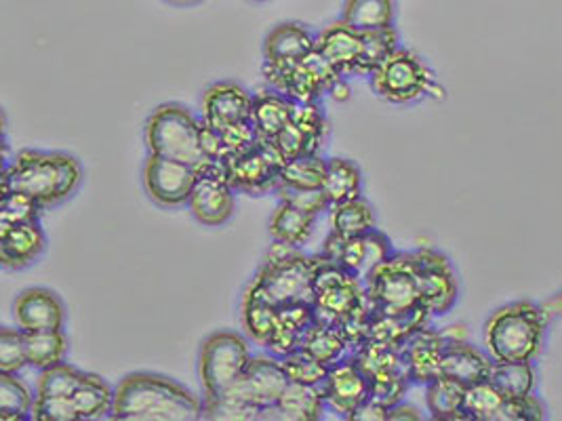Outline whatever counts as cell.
I'll list each match as a JSON object with an SVG mask.
<instances>
[{"instance_id": "52", "label": "cell", "mask_w": 562, "mask_h": 421, "mask_svg": "<svg viewBox=\"0 0 562 421\" xmlns=\"http://www.w3.org/2000/svg\"><path fill=\"white\" fill-rule=\"evenodd\" d=\"M398 420H422V413H419L415 407H411V405L398 402V405H394V407L390 409L387 421Z\"/></svg>"}, {"instance_id": "19", "label": "cell", "mask_w": 562, "mask_h": 421, "mask_svg": "<svg viewBox=\"0 0 562 421\" xmlns=\"http://www.w3.org/2000/svg\"><path fill=\"white\" fill-rule=\"evenodd\" d=\"M447 342V331H435L430 327H422L411 333L401 352L413 384L428 386L442 375V354Z\"/></svg>"}, {"instance_id": "14", "label": "cell", "mask_w": 562, "mask_h": 421, "mask_svg": "<svg viewBox=\"0 0 562 421\" xmlns=\"http://www.w3.org/2000/svg\"><path fill=\"white\" fill-rule=\"evenodd\" d=\"M282 164L284 162L277 155V150L268 141L259 139L254 150L228 158L224 162V171L236 192L263 196L279 190Z\"/></svg>"}, {"instance_id": "36", "label": "cell", "mask_w": 562, "mask_h": 421, "mask_svg": "<svg viewBox=\"0 0 562 421\" xmlns=\"http://www.w3.org/2000/svg\"><path fill=\"white\" fill-rule=\"evenodd\" d=\"M27 367L43 371V368L59 365L68 356V335L66 331H34L26 333Z\"/></svg>"}, {"instance_id": "48", "label": "cell", "mask_w": 562, "mask_h": 421, "mask_svg": "<svg viewBox=\"0 0 562 421\" xmlns=\"http://www.w3.org/2000/svg\"><path fill=\"white\" fill-rule=\"evenodd\" d=\"M546 418V409L533 395L506 398L499 421H539Z\"/></svg>"}, {"instance_id": "1", "label": "cell", "mask_w": 562, "mask_h": 421, "mask_svg": "<svg viewBox=\"0 0 562 421\" xmlns=\"http://www.w3.org/2000/svg\"><path fill=\"white\" fill-rule=\"evenodd\" d=\"M205 400L171 377L128 373L114 388V421L203 420Z\"/></svg>"}, {"instance_id": "6", "label": "cell", "mask_w": 562, "mask_h": 421, "mask_svg": "<svg viewBox=\"0 0 562 421\" xmlns=\"http://www.w3.org/2000/svg\"><path fill=\"white\" fill-rule=\"evenodd\" d=\"M144 139L148 155L179 160L199 171L211 162L201 146V121L186 105L154 107L144 127Z\"/></svg>"}, {"instance_id": "33", "label": "cell", "mask_w": 562, "mask_h": 421, "mask_svg": "<svg viewBox=\"0 0 562 421\" xmlns=\"http://www.w3.org/2000/svg\"><path fill=\"white\" fill-rule=\"evenodd\" d=\"M72 400L77 405L80 421L105 420L112 416L114 388H110L102 375L85 373Z\"/></svg>"}, {"instance_id": "46", "label": "cell", "mask_w": 562, "mask_h": 421, "mask_svg": "<svg viewBox=\"0 0 562 421\" xmlns=\"http://www.w3.org/2000/svg\"><path fill=\"white\" fill-rule=\"evenodd\" d=\"M27 367L26 335L24 331L2 327L0 329V371L20 375Z\"/></svg>"}, {"instance_id": "11", "label": "cell", "mask_w": 562, "mask_h": 421, "mask_svg": "<svg viewBox=\"0 0 562 421\" xmlns=\"http://www.w3.org/2000/svg\"><path fill=\"white\" fill-rule=\"evenodd\" d=\"M289 386V377L281 365V359L274 354L254 356L245 373L220 396L232 402L245 405L263 413L281 400L282 392Z\"/></svg>"}, {"instance_id": "53", "label": "cell", "mask_w": 562, "mask_h": 421, "mask_svg": "<svg viewBox=\"0 0 562 421\" xmlns=\"http://www.w3.org/2000/svg\"><path fill=\"white\" fill-rule=\"evenodd\" d=\"M329 95H331L335 102H348V100H350L352 89H350V84H348L346 77H341V79L337 80V82L333 84Z\"/></svg>"}, {"instance_id": "49", "label": "cell", "mask_w": 562, "mask_h": 421, "mask_svg": "<svg viewBox=\"0 0 562 421\" xmlns=\"http://www.w3.org/2000/svg\"><path fill=\"white\" fill-rule=\"evenodd\" d=\"M279 198L286 201L300 209L307 210V213H314V215H321L325 210L331 209L327 196L323 190H291V187H279L277 190Z\"/></svg>"}, {"instance_id": "25", "label": "cell", "mask_w": 562, "mask_h": 421, "mask_svg": "<svg viewBox=\"0 0 562 421\" xmlns=\"http://www.w3.org/2000/svg\"><path fill=\"white\" fill-rule=\"evenodd\" d=\"M316 49V34L300 22H282L266 34L263 61L295 64Z\"/></svg>"}, {"instance_id": "27", "label": "cell", "mask_w": 562, "mask_h": 421, "mask_svg": "<svg viewBox=\"0 0 562 421\" xmlns=\"http://www.w3.org/2000/svg\"><path fill=\"white\" fill-rule=\"evenodd\" d=\"M297 104L274 89H263L254 95L251 123L256 127L257 137L272 141L279 133L293 121Z\"/></svg>"}, {"instance_id": "10", "label": "cell", "mask_w": 562, "mask_h": 421, "mask_svg": "<svg viewBox=\"0 0 562 421\" xmlns=\"http://www.w3.org/2000/svg\"><path fill=\"white\" fill-rule=\"evenodd\" d=\"M254 359L251 343L236 331H215L201 343L199 377L203 398H220L245 373Z\"/></svg>"}, {"instance_id": "41", "label": "cell", "mask_w": 562, "mask_h": 421, "mask_svg": "<svg viewBox=\"0 0 562 421\" xmlns=\"http://www.w3.org/2000/svg\"><path fill=\"white\" fill-rule=\"evenodd\" d=\"M504 405H506V396L502 395L488 379L465 388V398H463L465 420L499 421Z\"/></svg>"}, {"instance_id": "32", "label": "cell", "mask_w": 562, "mask_h": 421, "mask_svg": "<svg viewBox=\"0 0 562 421\" xmlns=\"http://www.w3.org/2000/svg\"><path fill=\"white\" fill-rule=\"evenodd\" d=\"M396 4L394 0H346L341 9V22L355 27L360 34L394 26Z\"/></svg>"}, {"instance_id": "38", "label": "cell", "mask_w": 562, "mask_h": 421, "mask_svg": "<svg viewBox=\"0 0 562 421\" xmlns=\"http://www.w3.org/2000/svg\"><path fill=\"white\" fill-rule=\"evenodd\" d=\"M34 400L36 395H32V390L15 373L0 371V420H30Z\"/></svg>"}, {"instance_id": "51", "label": "cell", "mask_w": 562, "mask_h": 421, "mask_svg": "<svg viewBox=\"0 0 562 421\" xmlns=\"http://www.w3.org/2000/svg\"><path fill=\"white\" fill-rule=\"evenodd\" d=\"M387 413H390V409L385 405L369 398L350 416V421H387Z\"/></svg>"}, {"instance_id": "28", "label": "cell", "mask_w": 562, "mask_h": 421, "mask_svg": "<svg viewBox=\"0 0 562 421\" xmlns=\"http://www.w3.org/2000/svg\"><path fill=\"white\" fill-rule=\"evenodd\" d=\"M316 219H318V215L300 209L286 201H281L270 217L268 232H270V238L277 242L304 247L314 235Z\"/></svg>"}, {"instance_id": "55", "label": "cell", "mask_w": 562, "mask_h": 421, "mask_svg": "<svg viewBox=\"0 0 562 421\" xmlns=\"http://www.w3.org/2000/svg\"><path fill=\"white\" fill-rule=\"evenodd\" d=\"M256 2H263V0H256Z\"/></svg>"}, {"instance_id": "12", "label": "cell", "mask_w": 562, "mask_h": 421, "mask_svg": "<svg viewBox=\"0 0 562 421\" xmlns=\"http://www.w3.org/2000/svg\"><path fill=\"white\" fill-rule=\"evenodd\" d=\"M142 180L154 205L162 209H179L188 207L194 185L199 182V169L171 158L148 155Z\"/></svg>"}, {"instance_id": "35", "label": "cell", "mask_w": 562, "mask_h": 421, "mask_svg": "<svg viewBox=\"0 0 562 421\" xmlns=\"http://www.w3.org/2000/svg\"><path fill=\"white\" fill-rule=\"evenodd\" d=\"M331 213V232L339 237H362L378 228L375 210L367 198H355L341 205H335Z\"/></svg>"}, {"instance_id": "23", "label": "cell", "mask_w": 562, "mask_h": 421, "mask_svg": "<svg viewBox=\"0 0 562 421\" xmlns=\"http://www.w3.org/2000/svg\"><path fill=\"white\" fill-rule=\"evenodd\" d=\"M493 365L495 363L488 354L465 340H449L445 345L442 375L460 382L463 386L486 382L491 377Z\"/></svg>"}, {"instance_id": "8", "label": "cell", "mask_w": 562, "mask_h": 421, "mask_svg": "<svg viewBox=\"0 0 562 421\" xmlns=\"http://www.w3.org/2000/svg\"><path fill=\"white\" fill-rule=\"evenodd\" d=\"M373 93L387 104L407 105L426 98H438L440 87L432 68L411 49L398 47L369 77Z\"/></svg>"}, {"instance_id": "3", "label": "cell", "mask_w": 562, "mask_h": 421, "mask_svg": "<svg viewBox=\"0 0 562 421\" xmlns=\"http://www.w3.org/2000/svg\"><path fill=\"white\" fill-rule=\"evenodd\" d=\"M82 178V167L72 155L26 148L7 160L2 169V192H24L45 209H52L77 194Z\"/></svg>"}, {"instance_id": "5", "label": "cell", "mask_w": 562, "mask_h": 421, "mask_svg": "<svg viewBox=\"0 0 562 421\" xmlns=\"http://www.w3.org/2000/svg\"><path fill=\"white\" fill-rule=\"evenodd\" d=\"M323 253L307 255L302 247L272 240L256 278L249 283L270 304L282 308L295 301H314V274Z\"/></svg>"}, {"instance_id": "39", "label": "cell", "mask_w": 562, "mask_h": 421, "mask_svg": "<svg viewBox=\"0 0 562 421\" xmlns=\"http://www.w3.org/2000/svg\"><path fill=\"white\" fill-rule=\"evenodd\" d=\"M488 382L506 398H522L536 390V368L531 363H495Z\"/></svg>"}, {"instance_id": "29", "label": "cell", "mask_w": 562, "mask_h": 421, "mask_svg": "<svg viewBox=\"0 0 562 421\" xmlns=\"http://www.w3.org/2000/svg\"><path fill=\"white\" fill-rule=\"evenodd\" d=\"M240 318H243V327L247 331V335L259 343V345H268L274 331H277V322H279V308L274 304H270L263 295H259L251 285L243 293V301H240Z\"/></svg>"}, {"instance_id": "18", "label": "cell", "mask_w": 562, "mask_h": 421, "mask_svg": "<svg viewBox=\"0 0 562 421\" xmlns=\"http://www.w3.org/2000/svg\"><path fill=\"white\" fill-rule=\"evenodd\" d=\"M203 121L224 129L238 123H249L254 112V93L234 80H220L203 93Z\"/></svg>"}, {"instance_id": "15", "label": "cell", "mask_w": 562, "mask_h": 421, "mask_svg": "<svg viewBox=\"0 0 562 421\" xmlns=\"http://www.w3.org/2000/svg\"><path fill=\"white\" fill-rule=\"evenodd\" d=\"M321 253L364 281L380 263L385 262L394 253V247L392 240L375 228L362 237L352 238L339 237L331 232L325 240Z\"/></svg>"}, {"instance_id": "21", "label": "cell", "mask_w": 562, "mask_h": 421, "mask_svg": "<svg viewBox=\"0 0 562 421\" xmlns=\"http://www.w3.org/2000/svg\"><path fill=\"white\" fill-rule=\"evenodd\" d=\"M47 251V235L41 221L0 228V263L4 270H26Z\"/></svg>"}, {"instance_id": "43", "label": "cell", "mask_w": 562, "mask_h": 421, "mask_svg": "<svg viewBox=\"0 0 562 421\" xmlns=\"http://www.w3.org/2000/svg\"><path fill=\"white\" fill-rule=\"evenodd\" d=\"M45 207L18 190H7L0 196V228L27 224V221H41Z\"/></svg>"}, {"instance_id": "9", "label": "cell", "mask_w": 562, "mask_h": 421, "mask_svg": "<svg viewBox=\"0 0 562 421\" xmlns=\"http://www.w3.org/2000/svg\"><path fill=\"white\" fill-rule=\"evenodd\" d=\"M263 79L270 89L279 91L295 104L321 102L341 75L331 66L323 53H307L295 64H268L263 61Z\"/></svg>"}, {"instance_id": "30", "label": "cell", "mask_w": 562, "mask_h": 421, "mask_svg": "<svg viewBox=\"0 0 562 421\" xmlns=\"http://www.w3.org/2000/svg\"><path fill=\"white\" fill-rule=\"evenodd\" d=\"M323 192L329 205H341L362 196V171L350 158H327Z\"/></svg>"}, {"instance_id": "24", "label": "cell", "mask_w": 562, "mask_h": 421, "mask_svg": "<svg viewBox=\"0 0 562 421\" xmlns=\"http://www.w3.org/2000/svg\"><path fill=\"white\" fill-rule=\"evenodd\" d=\"M327 400L321 386L291 384L282 392L281 400L261 413V420L318 421L325 418Z\"/></svg>"}, {"instance_id": "7", "label": "cell", "mask_w": 562, "mask_h": 421, "mask_svg": "<svg viewBox=\"0 0 562 421\" xmlns=\"http://www.w3.org/2000/svg\"><path fill=\"white\" fill-rule=\"evenodd\" d=\"M364 289L373 312L413 316L428 312L422 299L419 270L415 253H392L367 278ZM430 315V312H428ZM432 316V315H430Z\"/></svg>"}, {"instance_id": "54", "label": "cell", "mask_w": 562, "mask_h": 421, "mask_svg": "<svg viewBox=\"0 0 562 421\" xmlns=\"http://www.w3.org/2000/svg\"><path fill=\"white\" fill-rule=\"evenodd\" d=\"M167 2L178 4V7H186V4H196V2H201V0H167Z\"/></svg>"}, {"instance_id": "40", "label": "cell", "mask_w": 562, "mask_h": 421, "mask_svg": "<svg viewBox=\"0 0 562 421\" xmlns=\"http://www.w3.org/2000/svg\"><path fill=\"white\" fill-rule=\"evenodd\" d=\"M362 57L358 61L357 77H371L385 59L396 52L401 45L396 27H384L362 34Z\"/></svg>"}, {"instance_id": "22", "label": "cell", "mask_w": 562, "mask_h": 421, "mask_svg": "<svg viewBox=\"0 0 562 421\" xmlns=\"http://www.w3.org/2000/svg\"><path fill=\"white\" fill-rule=\"evenodd\" d=\"M362 45V34L341 20L316 34V52L323 53L341 77H357Z\"/></svg>"}, {"instance_id": "4", "label": "cell", "mask_w": 562, "mask_h": 421, "mask_svg": "<svg viewBox=\"0 0 562 421\" xmlns=\"http://www.w3.org/2000/svg\"><path fill=\"white\" fill-rule=\"evenodd\" d=\"M548 322V312L533 301L502 306L486 320V354L493 363H533L541 354Z\"/></svg>"}, {"instance_id": "45", "label": "cell", "mask_w": 562, "mask_h": 421, "mask_svg": "<svg viewBox=\"0 0 562 421\" xmlns=\"http://www.w3.org/2000/svg\"><path fill=\"white\" fill-rule=\"evenodd\" d=\"M281 365L291 384H304V386H323L329 367L316 361L306 350H295L281 356Z\"/></svg>"}, {"instance_id": "2", "label": "cell", "mask_w": 562, "mask_h": 421, "mask_svg": "<svg viewBox=\"0 0 562 421\" xmlns=\"http://www.w3.org/2000/svg\"><path fill=\"white\" fill-rule=\"evenodd\" d=\"M312 306L318 322L341 329L352 352L367 340L373 308L364 289V281L325 255L314 274Z\"/></svg>"}, {"instance_id": "31", "label": "cell", "mask_w": 562, "mask_h": 421, "mask_svg": "<svg viewBox=\"0 0 562 421\" xmlns=\"http://www.w3.org/2000/svg\"><path fill=\"white\" fill-rule=\"evenodd\" d=\"M300 348L306 350L307 354H312L316 361H321L327 367H333L335 363L352 354L350 342L346 340L341 329L318 320H314V325L307 329Z\"/></svg>"}, {"instance_id": "50", "label": "cell", "mask_w": 562, "mask_h": 421, "mask_svg": "<svg viewBox=\"0 0 562 421\" xmlns=\"http://www.w3.org/2000/svg\"><path fill=\"white\" fill-rule=\"evenodd\" d=\"M201 146H203L206 160L222 162V164L226 162V148H224L222 135L213 125L205 123L203 118H201Z\"/></svg>"}, {"instance_id": "26", "label": "cell", "mask_w": 562, "mask_h": 421, "mask_svg": "<svg viewBox=\"0 0 562 421\" xmlns=\"http://www.w3.org/2000/svg\"><path fill=\"white\" fill-rule=\"evenodd\" d=\"M314 320H316L314 306L310 301H295V304L282 306L279 308L277 331L266 348L270 350V354H274L279 359L289 352L300 350L302 340H304L307 329L314 325Z\"/></svg>"}, {"instance_id": "17", "label": "cell", "mask_w": 562, "mask_h": 421, "mask_svg": "<svg viewBox=\"0 0 562 421\" xmlns=\"http://www.w3.org/2000/svg\"><path fill=\"white\" fill-rule=\"evenodd\" d=\"M321 390L329 411L344 420H350L358 407L371 398V382L350 354L329 367Z\"/></svg>"}, {"instance_id": "13", "label": "cell", "mask_w": 562, "mask_h": 421, "mask_svg": "<svg viewBox=\"0 0 562 421\" xmlns=\"http://www.w3.org/2000/svg\"><path fill=\"white\" fill-rule=\"evenodd\" d=\"M236 190L232 187L222 162H206L199 171V182L188 201L192 217L206 228L228 224L236 210Z\"/></svg>"}, {"instance_id": "16", "label": "cell", "mask_w": 562, "mask_h": 421, "mask_svg": "<svg viewBox=\"0 0 562 421\" xmlns=\"http://www.w3.org/2000/svg\"><path fill=\"white\" fill-rule=\"evenodd\" d=\"M413 253L419 270L422 299L426 310L432 316L451 312L460 297V285L449 258L436 249H417Z\"/></svg>"}, {"instance_id": "44", "label": "cell", "mask_w": 562, "mask_h": 421, "mask_svg": "<svg viewBox=\"0 0 562 421\" xmlns=\"http://www.w3.org/2000/svg\"><path fill=\"white\" fill-rule=\"evenodd\" d=\"M293 123L304 133L307 141V152L310 155H321L327 135H329V121L321 107V102L316 104H300L295 110Z\"/></svg>"}, {"instance_id": "47", "label": "cell", "mask_w": 562, "mask_h": 421, "mask_svg": "<svg viewBox=\"0 0 562 421\" xmlns=\"http://www.w3.org/2000/svg\"><path fill=\"white\" fill-rule=\"evenodd\" d=\"M32 421H80L72 396H36Z\"/></svg>"}, {"instance_id": "37", "label": "cell", "mask_w": 562, "mask_h": 421, "mask_svg": "<svg viewBox=\"0 0 562 421\" xmlns=\"http://www.w3.org/2000/svg\"><path fill=\"white\" fill-rule=\"evenodd\" d=\"M325 171H327V158H323L321 155L286 160L281 167L279 187L323 190Z\"/></svg>"}, {"instance_id": "34", "label": "cell", "mask_w": 562, "mask_h": 421, "mask_svg": "<svg viewBox=\"0 0 562 421\" xmlns=\"http://www.w3.org/2000/svg\"><path fill=\"white\" fill-rule=\"evenodd\" d=\"M465 388L460 382L440 375L435 382L426 386V407L432 420L438 421H463V398Z\"/></svg>"}, {"instance_id": "20", "label": "cell", "mask_w": 562, "mask_h": 421, "mask_svg": "<svg viewBox=\"0 0 562 421\" xmlns=\"http://www.w3.org/2000/svg\"><path fill=\"white\" fill-rule=\"evenodd\" d=\"M13 316L22 331H64L66 306L61 297L45 287L22 291L13 304Z\"/></svg>"}, {"instance_id": "42", "label": "cell", "mask_w": 562, "mask_h": 421, "mask_svg": "<svg viewBox=\"0 0 562 421\" xmlns=\"http://www.w3.org/2000/svg\"><path fill=\"white\" fill-rule=\"evenodd\" d=\"M85 373L66 361L38 371L36 396H72L77 392Z\"/></svg>"}]
</instances>
